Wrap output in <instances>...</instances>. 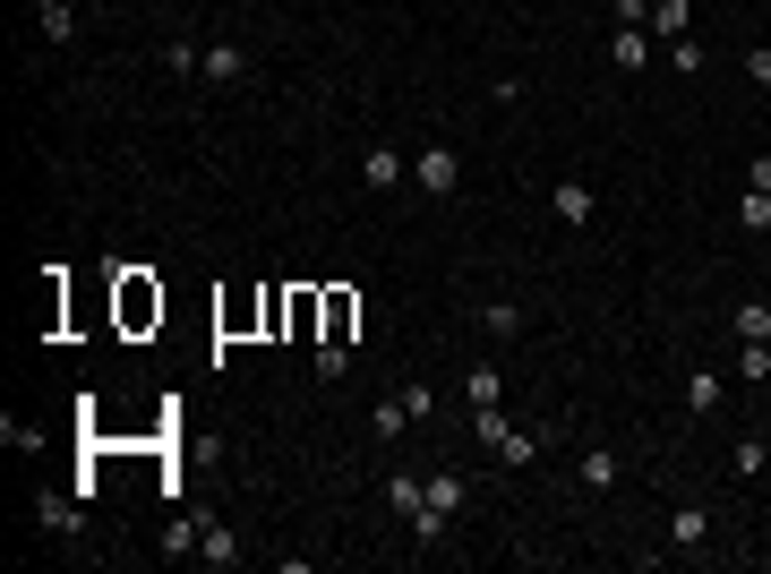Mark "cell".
Returning a JSON list of instances; mask_svg holds the SVG:
<instances>
[{"instance_id": "obj_13", "label": "cell", "mask_w": 771, "mask_h": 574, "mask_svg": "<svg viewBox=\"0 0 771 574\" xmlns=\"http://www.w3.org/2000/svg\"><path fill=\"white\" fill-rule=\"evenodd\" d=\"M703 541H711V514L703 506H677L669 514V549H703Z\"/></svg>"}, {"instance_id": "obj_7", "label": "cell", "mask_w": 771, "mask_h": 574, "mask_svg": "<svg viewBox=\"0 0 771 574\" xmlns=\"http://www.w3.org/2000/svg\"><path fill=\"white\" fill-rule=\"evenodd\" d=\"M463 403H472V412L506 403V378H497V360H472V369H463Z\"/></svg>"}, {"instance_id": "obj_27", "label": "cell", "mask_w": 771, "mask_h": 574, "mask_svg": "<svg viewBox=\"0 0 771 574\" xmlns=\"http://www.w3.org/2000/svg\"><path fill=\"white\" fill-rule=\"evenodd\" d=\"M52 9H78V0H34V18H52Z\"/></svg>"}, {"instance_id": "obj_20", "label": "cell", "mask_w": 771, "mask_h": 574, "mask_svg": "<svg viewBox=\"0 0 771 574\" xmlns=\"http://www.w3.org/2000/svg\"><path fill=\"white\" fill-rule=\"evenodd\" d=\"M738 232H754V240L771 232V189H746L738 197Z\"/></svg>"}, {"instance_id": "obj_5", "label": "cell", "mask_w": 771, "mask_h": 574, "mask_svg": "<svg viewBox=\"0 0 771 574\" xmlns=\"http://www.w3.org/2000/svg\"><path fill=\"white\" fill-rule=\"evenodd\" d=\"M197 78H215V86H240V78H249V43H206V69H197Z\"/></svg>"}, {"instance_id": "obj_25", "label": "cell", "mask_w": 771, "mask_h": 574, "mask_svg": "<svg viewBox=\"0 0 771 574\" xmlns=\"http://www.w3.org/2000/svg\"><path fill=\"white\" fill-rule=\"evenodd\" d=\"M746 78H754V86H771V43H754V52H746Z\"/></svg>"}, {"instance_id": "obj_19", "label": "cell", "mask_w": 771, "mask_h": 574, "mask_svg": "<svg viewBox=\"0 0 771 574\" xmlns=\"http://www.w3.org/2000/svg\"><path fill=\"white\" fill-rule=\"evenodd\" d=\"M206 566H240V532L232 523H206V549H197Z\"/></svg>"}, {"instance_id": "obj_12", "label": "cell", "mask_w": 771, "mask_h": 574, "mask_svg": "<svg viewBox=\"0 0 771 574\" xmlns=\"http://www.w3.org/2000/svg\"><path fill=\"white\" fill-rule=\"evenodd\" d=\"M642 27H651V43H677V34L695 27V9H686V0H651V18H642Z\"/></svg>"}, {"instance_id": "obj_6", "label": "cell", "mask_w": 771, "mask_h": 574, "mask_svg": "<svg viewBox=\"0 0 771 574\" xmlns=\"http://www.w3.org/2000/svg\"><path fill=\"white\" fill-rule=\"evenodd\" d=\"M548 206H557V224H566V232L600 215V197H592V181H557V197H548Z\"/></svg>"}, {"instance_id": "obj_10", "label": "cell", "mask_w": 771, "mask_h": 574, "mask_svg": "<svg viewBox=\"0 0 771 574\" xmlns=\"http://www.w3.org/2000/svg\"><path fill=\"white\" fill-rule=\"evenodd\" d=\"M481 326H489V344H514V335L532 326V309H523V300H489V309H481Z\"/></svg>"}, {"instance_id": "obj_3", "label": "cell", "mask_w": 771, "mask_h": 574, "mask_svg": "<svg viewBox=\"0 0 771 574\" xmlns=\"http://www.w3.org/2000/svg\"><path fill=\"white\" fill-rule=\"evenodd\" d=\"M617 480H626V454H617L609 438H592V447L575 454V489H583V498H609Z\"/></svg>"}, {"instance_id": "obj_14", "label": "cell", "mask_w": 771, "mask_h": 574, "mask_svg": "<svg viewBox=\"0 0 771 574\" xmlns=\"http://www.w3.org/2000/svg\"><path fill=\"white\" fill-rule=\"evenodd\" d=\"M352 318H360L352 291H326V335H318V344H352Z\"/></svg>"}, {"instance_id": "obj_15", "label": "cell", "mask_w": 771, "mask_h": 574, "mask_svg": "<svg viewBox=\"0 0 771 574\" xmlns=\"http://www.w3.org/2000/svg\"><path fill=\"white\" fill-rule=\"evenodd\" d=\"M720 394H729L720 369H686V412H720Z\"/></svg>"}, {"instance_id": "obj_2", "label": "cell", "mask_w": 771, "mask_h": 574, "mask_svg": "<svg viewBox=\"0 0 771 574\" xmlns=\"http://www.w3.org/2000/svg\"><path fill=\"white\" fill-rule=\"evenodd\" d=\"M412 181H420V197H454L463 189V155H454L446 137H429V146L412 155Z\"/></svg>"}, {"instance_id": "obj_22", "label": "cell", "mask_w": 771, "mask_h": 574, "mask_svg": "<svg viewBox=\"0 0 771 574\" xmlns=\"http://www.w3.org/2000/svg\"><path fill=\"white\" fill-rule=\"evenodd\" d=\"M738 378H746V386L771 378V344H738Z\"/></svg>"}, {"instance_id": "obj_4", "label": "cell", "mask_w": 771, "mask_h": 574, "mask_svg": "<svg viewBox=\"0 0 771 574\" xmlns=\"http://www.w3.org/2000/svg\"><path fill=\"white\" fill-rule=\"evenodd\" d=\"M403 181H412V163H403V146H369V155H360V189H369V197L403 189Z\"/></svg>"}, {"instance_id": "obj_9", "label": "cell", "mask_w": 771, "mask_h": 574, "mask_svg": "<svg viewBox=\"0 0 771 574\" xmlns=\"http://www.w3.org/2000/svg\"><path fill=\"white\" fill-rule=\"evenodd\" d=\"M420 506L463 514V506H472V480H463V472H429V498H420Z\"/></svg>"}, {"instance_id": "obj_11", "label": "cell", "mask_w": 771, "mask_h": 574, "mask_svg": "<svg viewBox=\"0 0 771 574\" xmlns=\"http://www.w3.org/2000/svg\"><path fill=\"white\" fill-rule=\"evenodd\" d=\"M609 61L617 69H651V27H617L609 34Z\"/></svg>"}, {"instance_id": "obj_26", "label": "cell", "mask_w": 771, "mask_h": 574, "mask_svg": "<svg viewBox=\"0 0 771 574\" xmlns=\"http://www.w3.org/2000/svg\"><path fill=\"white\" fill-rule=\"evenodd\" d=\"M746 189H771V155H754V163H746Z\"/></svg>"}, {"instance_id": "obj_18", "label": "cell", "mask_w": 771, "mask_h": 574, "mask_svg": "<svg viewBox=\"0 0 771 574\" xmlns=\"http://www.w3.org/2000/svg\"><path fill=\"white\" fill-rule=\"evenodd\" d=\"M738 344H771V300H738Z\"/></svg>"}, {"instance_id": "obj_21", "label": "cell", "mask_w": 771, "mask_h": 574, "mask_svg": "<svg viewBox=\"0 0 771 574\" xmlns=\"http://www.w3.org/2000/svg\"><path fill=\"white\" fill-rule=\"evenodd\" d=\"M446 532H454V514H438V506H420V514H412V541H420V549H438Z\"/></svg>"}, {"instance_id": "obj_1", "label": "cell", "mask_w": 771, "mask_h": 574, "mask_svg": "<svg viewBox=\"0 0 771 574\" xmlns=\"http://www.w3.org/2000/svg\"><path fill=\"white\" fill-rule=\"evenodd\" d=\"M472 438H481V447L497 454L506 472H532V463L548 454V429H514V420H506V403H489V412H472Z\"/></svg>"}, {"instance_id": "obj_23", "label": "cell", "mask_w": 771, "mask_h": 574, "mask_svg": "<svg viewBox=\"0 0 771 574\" xmlns=\"http://www.w3.org/2000/svg\"><path fill=\"white\" fill-rule=\"evenodd\" d=\"M34 514H43V532H78V523H86V514L69 506V498H43V506H34Z\"/></svg>"}, {"instance_id": "obj_17", "label": "cell", "mask_w": 771, "mask_h": 574, "mask_svg": "<svg viewBox=\"0 0 771 574\" xmlns=\"http://www.w3.org/2000/svg\"><path fill=\"white\" fill-rule=\"evenodd\" d=\"M121 318H128V326L163 318V291H146V284H137V275H128V284H121Z\"/></svg>"}, {"instance_id": "obj_8", "label": "cell", "mask_w": 771, "mask_h": 574, "mask_svg": "<svg viewBox=\"0 0 771 574\" xmlns=\"http://www.w3.org/2000/svg\"><path fill=\"white\" fill-rule=\"evenodd\" d=\"M403 429H412V403H403V386H394V394H386V403H369V438H403Z\"/></svg>"}, {"instance_id": "obj_16", "label": "cell", "mask_w": 771, "mask_h": 574, "mask_svg": "<svg viewBox=\"0 0 771 574\" xmlns=\"http://www.w3.org/2000/svg\"><path fill=\"white\" fill-rule=\"evenodd\" d=\"M420 498H429V489H420V472H386V506L403 514V523L420 514Z\"/></svg>"}, {"instance_id": "obj_24", "label": "cell", "mask_w": 771, "mask_h": 574, "mask_svg": "<svg viewBox=\"0 0 771 574\" xmlns=\"http://www.w3.org/2000/svg\"><path fill=\"white\" fill-rule=\"evenodd\" d=\"M729 472H738V480L763 472V438H738V447H729Z\"/></svg>"}]
</instances>
